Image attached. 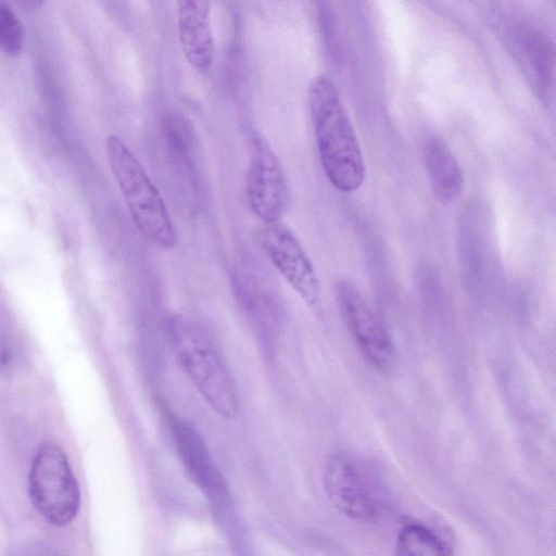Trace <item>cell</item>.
Here are the masks:
<instances>
[{
	"label": "cell",
	"mask_w": 556,
	"mask_h": 556,
	"mask_svg": "<svg viewBox=\"0 0 556 556\" xmlns=\"http://www.w3.org/2000/svg\"><path fill=\"white\" fill-rule=\"evenodd\" d=\"M308 106L326 177L342 192L357 190L365 179V162L339 90L329 77L319 75L313 79Z\"/></svg>",
	"instance_id": "obj_1"
},
{
	"label": "cell",
	"mask_w": 556,
	"mask_h": 556,
	"mask_svg": "<svg viewBox=\"0 0 556 556\" xmlns=\"http://www.w3.org/2000/svg\"><path fill=\"white\" fill-rule=\"evenodd\" d=\"M166 327L174 354L202 399L218 416L236 418L239 409L236 388L207 330L184 314L173 315Z\"/></svg>",
	"instance_id": "obj_2"
},
{
	"label": "cell",
	"mask_w": 556,
	"mask_h": 556,
	"mask_svg": "<svg viewBox=\"0 0 556 556\" xmlns=\"http://www.w3.org/2000/svg\"><path fill=\"white\" fill-rule=\"evenodd\" d=\"M112 175L140 235L159 249L176 244V231L163 198L127 144L116 135L105 142Z\"/></svg>",
	"instance_id": "obj_3"
},
{
	"label": "cell",
	"mask_w": 556,
	"mask_h": 556,
	"mask_svg": "<svg viewBox=\"0 0 556 556\" xmlns=\"http://www.w3.org/2000/svg\"><path fill=\"white\" fill-rule=\"evenodd\" d=\"M30 500L49 522H71L79 509V488L63 450L45 443L37 452L29 472Z\"/></svg>",
	"instance_id": "obj_4"
},
{
	"label": "cell",
	"mask_w": 556,
	"mask_h": 556,
	"mask_svg": "<svg viewBox=\"0 0 556 556\" xmlns=\"http://www.w3.org/2000/svg\"><path fill=\"white\" fill-rule=\"evenodd\" d=\"M324 485L332 505L345 516L372 522L382 515V488L362 460L343 453L333 454L325 466Z\"/></svg>",
	"instance_id": "obj_5"
},
{
	"label": "cell",
	"mask_w": 556,
	"mask_h": 556,
	"mask_svg": "<svg viewBox=\"0 0 556 556\" xmlns=\"http://www.w3.org/2000/svg\"><path fill=\"white\" fill-rule=\"evenodd\" d=\"M245 194L250 210L265 224L280 222L289 204V188L281 162L258 130H253L250 136Z\"/></svg>",
	"instance_id": "obj_6"
},
{
	"label": "cell",
	"mask_w": 556,
	"mask_h": 556,
	"mask_svg": "<svg viewBox=\"0 0 556 556\" xmlns=\"http://www.w3.org/2000/svg\"><path fill=\"white\" fill-rule=\"evenodd\" d=\"M336 296L345 327L364 359L379 370L389 369L395 361V348L384 324L348 280H340Z\"/></svg>",
	"instance_id": "obj_7"
},
{
	"label": "cell",
	"mask_w": 556,
	"mask_h": 556,
	"mask_svg": "<svg viewBox=\"0 0 556 556\" xmlns=\"http://www.w3.org/2000/svg\"><path fill=\"white\" fill-rule=\"evenodd\" d=\"M258 244L274 268L311 307L320 302V283L315 267L294 232L281 222L265 224Z\"/></svg>",
	"instance_id": "obj_8"
},
{
	"label": "cell",
	"mask_w": 556,
	"mask_h": 556,
	"mask_svg": "<svg viewBox=\"0 0 556 556\" xmlns=\"http://www.w3.org/2000/svg\"><path fill=\"white\" fill-rule=\"evenodd\" d=\"M177 31L187 62L198 71L210 70L215 56L211 3L204 0L178 1Z\"/></svg>",
	"instance_id": "obj_9"
},
{
	"label": "cell",
	"mask_w": 556,
	"mask_h": 556,
	"mask_svg": "<svg viewBox=\"0 0 556 556\" xmlns=\"http://www.w3.org/2000/svg\"><path fill=\"white\" fill-rule=\"evenodd\" d=\"M424 162L434 195L443 203L455 201L464 186L463 172L450 147L441 138L427 140Z\"/></svg>",
	"instance_id": "obj_10"
},
{
	"label": "cell",
	"mask_w": 556,
	"mask_h": 556,
	"mask_svg": "<svg viewBox=\"0 0 556 556\" xmlns=\"http://www.w3.org/2000/svg\"><path fill=\"white\" fill-rule=\"evenodd\" d=\"M395 556H450L444 542L430 529L409 523L396 538Z\"/></svg>",
	"instance_id": "obj_11"
},
{
	"label": "cell",
	"mask_w": 556,
	"mask_h": 556,
	"mask_svg": "<svg viewBox=\"0 0 556 556\" xmlns=\"http://www.w3.org/2000/svg\"><path fill=\"white\" fill-rule=\"evenodd\" d=\"M24 45V29L11 7L0 1V49L9 55H17Z\"/></svg>",
	"instance_id": "obj_12"
}]
</instances>
